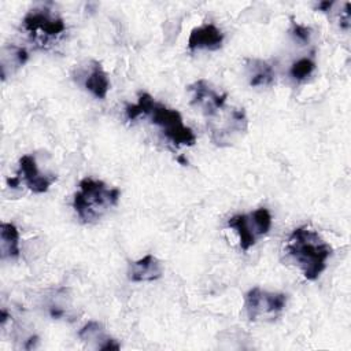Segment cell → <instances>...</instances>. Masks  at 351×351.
I'll return each instance as SVG.
<instances>
[{"label": "cell", "mask_w": 351, "mask_h": 351, "mask_svg": "<svg viewBox=\"0 0 351 351\" xmlns=\"http://www.w3.org/2000/svg\"><path fill=\"white\" fill-rule=\"evenodd\" d=\"M125 114L129 121H134L141 115L149 117L151 122L159 126L166 138L176 145L192 147L196 143L193 130L184 125L181 114L174 108L155 101L149 93H140L136 104H128L125 107Z\"/></svg>", "instance_id": "obj_1"}, {"label": "cell", "mask_w": 351, "mask_h": 351, "mask_svg": "<svg viewBox=\"0 0 351 351\" xmlns=\"http://www.w3.org/2000/svg\"><path fill=\"white\" fill-rule=\"evenodd\" d=\"M285 250L299 266L303 276L310 281L317 280L326 269V262L333 251L330 244L307 225L293 229L288 237Z\"/></svg>", "instance_id": "obj_2"}, {"label": "cell", "mask_w": 351, "mask_h": 351, "mask_svg": "<svg viewBox=\"0 0 351 351\" xmlns=\"http://www.w3.org/2000/svg\"><path fill=\"white\" fill-rule=\"evenodd\" d=\"M73 197V208L84 223L100 219L111 207L117 206L121 197L118 188H111L100 180L85 177L78 184Z\"/></svg>", "instance_id": "obj_3"}, {"label": "cell", "mask_w": 351, "mask_h": 351, "mask_svg": "<svg viewBox=\"0 0 351 351\" xmlns=\"http://www.w3.org/2000/svg\"><path fill=\"white\" fill-rule=\"evenodd\" d=\"M228 226L234 229L240 248L248 251L256 241L269 233L271 228V214L266 207H259L248 214H236L228 219Z\"/></svg>", "instance_id": "obj_4"}, {"label": "cell", "mask_w": 351, "mask_h": 351, "mask_svg": "<svg viewBox=\"0 0 351 351\" xmlns=\"http://www.w3.org/2000/svg\"><path fill=\"white\" fill-rule=\"evenodd\" d=\"M287 299L282 292H269L254 287L244 296L247 317L250 321H273L284 311Z\"/></svg>", "instance_id": "obj_5"}, {"label": "cell", "mask_w": 351, "mask_h": 351, "mask_svg": "<svg viewBox=\"0 0 351 351\" xmlns=\"http://www.w3.org/2000/svg\"><path fill=\"white\" fill-rule=\"evenodd\" d=\"M207 119L211 140L219 147L230 145L233 136L244 133L248 126L244 108H226L223 106Z\"/></svg>", "instance_id": "obj_6"}, {"label": "cell", "mask_w": 351, "mask_h": 351, "mask_svg": "<svg viewBox=\"0 0 351 351\" xmlns=\"http://www.w3.org/2000/svg\"><path fill=\"white\" fill-rule=\"evenodd\" d=\"M23 27L36 43L47 44L66 30L64 21L47 7L33 8L23 18Z\"/></svg>", "instance_id": "obj_7"}, {"label": "cell", "mask_w": 351, "mask_h": 351, "mask_svg": "<svg viewBox=\"0 0 351 351\" xmlns=\"http://www.w3.org/2000/svg\"><path fill=\"white\" fill-rule=\"evenodd\" d=\"M192 93L191 104L200 108L208 118L225 106L228 93L217 92L206 80H197L188 86Z\"/></svg>", "instance_id": "obj_8"}, {"label": "cell", "mask_w": 351, "mask_h": 351, "mask_svg": "<svg viewBox=\"0 0 351 351\" xmlns=\"http://www.w3.org/2000/svg\"><path fill=\"white\" fill-rule=\"evenodd\" d=\"M15 176L19 178V181H23L26 186L34 193L47 192L52 182L56 180V176L53 174L40 173L34 156L29 154L19 159V169Z\"/></svg>", "instance_id": "obj_9"}, {"label": "cell", "mask_w": 351, "mask_h": 351, "mask_svg": "<svg viewBox=\"0 0 351 351\" xmlns=\"http://www.w3.org/2000/svg\"><path fill=\"white\" fill-rule=\"evenodd\" d=\"M223 33L213 23H204L202 26L193 27L188 37L189 51L208 49L217 51L222 47Z\"/></svg>", "instance_id": "obj_10"}, {"label": "cell", "mask_w": 351, "mask_h": 351, "mask_svg": "<svg viewBox=\"0 0 351 351\" xmlns=\"http://www.w3.org/2000/svg\"><path fill=\"white\" fill-rule=\"evenodd\" d=\"M162 274H163L162 263L152 254H147L145 256L134 262H130L128 267V278L132 282L155 281L160 278Z\"/></svg>", "instance_id": "obj_11"}, {"label": "cell", "mask_w": 351, "mask_h": 351, "mask_svg": "<svg viewBox=\"0 0 351 351\" xmlns=\"http://www.w3.org/2000/svg\"><path fill=\"white\" fill-rule=\"evenodd\" d=\"M84 86L96 99H104L110 89V80L103 66L97 60H90L88 71L84 74Z\"/></svg>", "instance_id": "obj_12"}, {"label": "cell", "mask_w": 351, "mask_h": 351, "mask_svg": "<svg viewBox=\"0 0 351 351\" xmlns=\"http://www.w3.org/2000/svg\"><path fill=\"white\" fill-rule=\"evenodd\" d=\"M245 74L251 86H270L274 82L276 73L270 63L256 58L245 59Z\"/></svg>", "instance_id": "obj_13"}, {"label": "cell", "mask_w": 351, "mask_h": 351, "mask_svg": "<svg viewBox=\"0 0 351 351\" xmlns=\"http://www.w3.org/2000/svg\"><path fill=\"white\" fill-rule=\"evenodd\" d=\"M78 337L86 343L96 341L97 343L96 348H99V350H119L121 348V346L117 343L115 339L106 336L103 325L97 321H89L88 324H85L80 329Z\"/></svg>", "instance_id": "obj_14"}, {"label": "cell", "mask_w": 351, "mask_h": 351, "mask_svg": "<svg viewBox=\"0 0 351 351\" xmlns=\"http://www.w3.org/2000/svg\"><path fill=\"white\" fill-rule=\"evenodd\" d=\"M0 256L3 261L19 256V230L11 222L0 225Z\"/></svg>", "instance_id": "obj_15"}, {"label": "cell", "mask_w": 351, "mask_h": 351, "mask_svg": "<svg viewBox=\"0 0 351 351\" xmlns=\"http://www.w3.org/2000/svg\"><path fill=\"white\" fill-rule=\"evenodd\" d=\"M11 56H8L5 52L1 51V77L5 74L7 67L11 66L12 69H18L21 66H23L29 58L27 52L25 48L18 47V45H4L3 47Z\"/></svg>", "instance_id": "obj_16"}, {"label": "cell", "mask_w": 351, "mask_h": 351, "mask_svg": "<svg viewBox=\"0 0 351 351\" xmlns=\"http://www.w3.org/2000/svg\"><path fill=\"white\" fill-rule=\"evenodd\" d=\"M314 70H315V62L311 58H302L292 63L289 69V75L295 81H303L307 77H310Z\"/></svg>", "instance_id": "obj_17"}, {"label": "cell", "mask_w": 351, "mask_h": 351, "mask_svg": "<svg viewBox=\"0 0 351 351\" xmlns=\"http://www.w3.org/2000/svg\"><path fill=\"white\" fill-rule=\"evenodd\" d=\"M289 33L295 38V41H298L300 44H308L310 37H311V29L308 26L300 25L295 21H292V23H291Z\"/></svg>", "instance_id": "obj_18"}, {"label": "cell", "mask_w": 351, "mask_h": 351, "mask_svg": "<svg viewBox=\"0 0 351 351\" xmlns=\"http://www.w3.org/2000/svg\"><path fill=\"white\" fill-rule=\"evenodd\" d=\"M340 27L348 30L350 27V3L344 4V11L340 14Z\"/></svg>", "instance_id": "obj_19"}, {"label": "cell", "mask_w": 351, "mask_h": 351, "mask_svg": "<svg viewBox=\"0 0 351 351\" xmlns=\"http://www.w3.org/2000/svg\"><path fill=\"white\" fill-rule=\"evenodd\" d=\"M332 5H333V1H321V3H318L317 10L326 12V11H329V10H330V7H332Z\"/></svg>", "instance_id": "obj_20"}, {"label": "cell", "mask_w": 351, "mask_h": 351, "mask_svg": "<svg viewBox=\"0 0 351 351\" xmlns=\"http://www.w3.org/2000/svg\"><path fill=\"white\" fill-rule=\"evenodd\" d=\"M38 341V337L37 336H32V337H29V340L26 341V344H25V348L26 350H30V348H33L34 347V344Z\"/></svg>", "instance_id": "obj_21"}, {"label": "cell", "mask_w": 351, "mask_h": 351, "mask_svg": "<svg viewBox=\"0 0 351 351\" xmlns=\"http://www.w3.org/2000/svg\"><path fill=\"white\" fill-rule=\"evenodd\" d=\"M7 318H8V313H7L4 308H1V325L5 324Z\"/></svg>", "instance_id": "obj_22"}]
</instances>
